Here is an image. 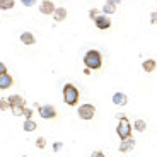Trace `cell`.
Here are the masks:
<instances>
[{
    "mask_svg": "<svg viewBox=\"0 0 157 157\" xmlns=\"http://www.w3.org/2000/svg\"><path fill=\"white\" fill-rule=\"evenodd\" d=\"M84 63H86V68H89V70H98V68H101V65H102L101 53L98 50H89L86 53V56H84Z\"/></svg>",
    "mask_w": 157,
    "mask_h": 157,
    "instance_id": "obj_1",
    "label": "cell"
},
{
    "mask_svg": "<svg viewBox=\"0 0 157 157\" xmlns=\"http://www.w3.org/2000/svg\"><path fill=\"white\" fill-rule=\"evenodd\" d=\"M63 101L68 106H75L78 102V89L74 84H65L63 86Z\"/></svg>",
    "mask_w": 157,
    "mask_h": 157,
    "instance_id": "obj_2",
    "label": "cell"
},
{
    "mask_svg": "<svg viewBox=\"0 0 157 157\" xmlns=\"http://www.w3.org/2000/svg\"><path fill=\"white\" fill-rule=\"evenodd\" d=\"M120 118V123L116 126V133L121 140H126V138H132V125H130L128 118H125L123 114H118Z\"/></svg>",
    "mask_w": 157,
    "mask_h": 157,
    "instance_id": "obj_3",
    "label": "cell"
},
{
    "mask_svg": "<svg viewBox=\"0 0 157 157\" xmlns=\"http://www.w3.org/2000/svg\"><path fill=\"white\" fill-rule=\"evenodd\" d=\"M77 113H78V118L80 120H92L94 118V114H96V108L92 106V104H82V106L77 109Z\"/></svg>",
    "mask_w": 157,
    "mask_h": 157,
    "instance_id": "obj_4",
    "label": "cell"
},
{
    "mask_svg": "<svg viewBox=\"0 0 157 157\" xmlns=\"http://www.w3.org/2000/svg\"><path fill=\"white\" fill-rule=\"evenodd\" d=\"M39 116L44 118V120H53L56 116V109L55 106H51V104H46V106H39Z\"/></svg>",
    "mask_w": 157,
    "mask_h": 157,
    "instance_id": "obj_5",
    "label": "cell"
},
{
    "mask_svg": "<svg viewBox=\"0 0 157 157\" xmlns=\"http://www.w3.org/2000/svg\"><path fill=\"white\" fill-rule=\"evenodd\" d=\"M94 22H96V28L98 29H109L111 28V19L104 14V16H98L94 19Z\"/></svg>",
    "mask_w": 157,
    "mask_h": 157,
    "instance_id": "obj_6",
    "label": "cell"
},
{
    "mask_svg": "<svg viewBox=\"0 0 157 157\" xmlns=\"http://www.w3.org/2000/svg\"><path fill=\"white\" fill-rule=\"evenodd\" d=\"M7 101H9V106H10V109H12V108H19V106L24 108V106H26V101H24V98H22V96H19V94L9 96Z\"/></svg>",
    "mask_w": 157,
    "mask_h": 157,
    "instance_id": "obj_7",
    "label": "cell"
},
{
    "mask_svg": "<svg viewBox=\"0 0 157 157\" xmlns=\"http://www.w3.org/2000/svg\"><path fill=\"white\" fill-rule=\"evenodd\" d=\"M39 10H41V14H44V16H50V14L55 12V4H53L51 0H43L41 5H39Z\"/></svg>",
    "mask_w": 157,
    "mask_h": 157,
    "instance_id": "obj_8",
    "label": "cell"
},
{
    "mask_svg": "<svg viewBox=\"0 0 157 157\" xmlns=\"http://www.w3.org/2000/svg\"><path fill=\"white\" fill-rule=\"evenodd\" d=\"M133 147H135V140H133V138L121 140V144H120V152L126 154V152H130V150H133Z\"/></svg>",
    "mask_w": 157,
    "mask_h": 157,
    "instance_id": "obj_9",
    "label": "cell"
},
{
    "mask_svg": "<svg viewBox=\"0 0 157 157\" xmlns=\"http://www.w3.org/2000/svg\"><path fill=\"white\" fill-rule=\"evenodd\" d=\"M14 84V78L9 74H2L0 75V89H9V87Z\"/></svg>",
    "mask_w": 157,
    "mask_h": 157,
    "instance_id": "obj_10",
    "label": "cell"
},
{
    "mask_svg": "<svg viewBox=\"0 0 157 157\" xmlns=\"http://www.w3.org/2000/svg\"><path fill=\"white\" fill-rule=\"evenodd\" d=\"M113 102L116 106H125L126 102H128V98H126V94H123V92H114Z\"/></svg>",
    "mask_w": 157,
    "mask_h": 157,
    "instance_id": "obj_11",
    "label": "cell"
},
{
    "mask_svg": "<svg viewBox=\"0 0 157 157\" xmlns=\"http://www.w3.org/2000/svg\"><path fill=\"white\" fill-rule=\"evenodd\" d=\"M53 17H55L56 22H62V21H65V17H67V9H65V7L55 9V12H53Z\"/></svg>",
    "mask_w": 157,
    "mask_h": 157,
    "instance_id": "obj_12",
    "label": "cell"
},
{
    "mask_svg": "<svg viewBox=\"0 0 157 157\" xmlns=\"http://www.w3.org/2000/svg\"><path fill=\"white\" fill-rule=\"evenodd\" d=\"M21 43H24V44H34L36 43V38H34V34L33 33H22L21 34Z\"/></svg>",
    "mask_w": 157,
    "mask_h": 157,
    "instance_id": "obj_13",
    "label": "cell"
},
{
    "mask_svg": "<svg viewBox=\"0 0 157 157\" xmlns=\"http://www.w3.org/2000/svg\"><path fill=\"white\" fill-rule=\"evenodd\" d=\"M155 67H157L155 60H145V62L142 63V68H144L145 72H154V70H155Z\"/></svg>",
    "mask_w": 157,
    "mask_h": 157,
    "instance_id": "obj_14",
    "label": "cell"
},
{
    "mask_svg": "<svg viewBox=\"0 0 157 157\" xmlns=\"http://www.w3.org/2000/svg\"><path fill=\"white\" fill-rule=\"evenodd\" d=\"M16 4V0H0V9L2 10H10Z\"/></svg>",
    "mask_w": 157,
    "mask_h": 157,
    "instance_id": "obj_15",
    "label": "cell"
},
{
    "mask_svg": "<svg viewBox=\"0 0 157 157\" xmlns=\"http://www.w3.org/2000/svg\"><path fill=\"white\" fill-rule=\"evenodd\" d=\"M114 10H116V5H113V4H104L102 5V12L106 14V16H111V14H114Z\"/></svg>",
    "mask_w": 157,
    "mask_h": 157,
    "instance_id": "obj_16",
    "label": "cell"
},
{
    "mask_svg": "<svg viewBox=\"0 0 157 157\" xmlns=\"http://www.w3.org/2000/svg\"><path fill=\"white\" fill-rule=\"evenodd\" d=\"M36 126H38V125H36L33 120H26V121H24V126H22V128H24V132H34Z\"/></svg>",
    "mask_w": 157,
    "mask_h": 157,
    "instance_id": "obj_17",
    "label": "cell"
},
{
    "mask_svg": "<svg viewBox=\"0 0 157 157\" xmlns=\"http://www.w3.org/2000/svg\"><path fill=\"white\" fill-rule=\"evenodd\" d=\"M133 128L137 130V132H145V128H147V123L144 121V120H137V121L133 123Z\"/></svg>",
    "mask_w": 157,
    "mask_h": 157,
    "instance_id": "obj_18",
    "label": "cell"
},
{
    "mask_svg": "<svg viewBox=\"0 0 157 157\" xmlns=\"http://www.w3.org/2000/svg\"><path fill=\"white\" fill-rule=\"evenodd\" d=\"M24 109H26V106H19V108H12V113H14V116H22L24 114Z\"/></svg>",
    "mask_w": 157,
    "mask_h": 157,
    "instance_id": "obj_19",
    "label": "cell"
},
{
    "mask_svg": "<svg viewBox=\"0 0 157 157\" xmlns=\"http://www.w3.org/2000/svg\"><path fill=\"white\" fill-rule=\"evenodd\" d=\"M36 147H38V149H44V147H46V138L39 137L38 140H36Z\"/></svg>",
    "mask_w": 157,
    "mask_h": 157,
    "instance_id": "obj_20",
    "label": "cell"
},
{
    "mask_svg": "<svg viewBox=\"0 0 157 157\" xmlns=\"http://www.w3.org/2000/svg\"><path fill=\"white\" fill-rule=\"evenodd\" d=\"M7 109H10L9 101H7V99H0V111H7Z\"/></svg>",
    "mask_w": 157,
    "mask_h": 157,
    "instance_id": "obj_21",
    "label": "cell"
},
{
    "mask_svg": "<svg viewBox=\"0 0 157 157\" xmlns=\"http://www.w3.org/2000/svg\"><path fill=\"white\" fill-rule=\"evenodd\" d=\"M21 2H22V5H26V7H33L38 0H21Z\"/></svg>",
    "mask_w": 157,
    "mask_h": 157,
    "instance_id": "obj_22",
    "label": "cell"
},
{
    "mask_svg": "<svg viewBox=\"0 0 157 157\" xmlns=\"http://www.w3.org/2000/svg\"><path fill=\"white\" fill-rule=\"evenodd\" d=\"M22 116H26V120H31V116H33V111L29 109V108H26V109H24V114Z\"/></svg>",
    "mask_w": 157,
    "mask_h": 157,
    "instance_id": "obj_23",
    "label": "cell"
},
{
    "mask_svg": "<svg viewBox=\"0 0 157 157\" xmlns=\"http://www.w3.org/2000/svg\"><path fill=\"white\" fill-rule=\"evenodd\" d=\"M98 14H99V10H98V9H92V10L89 12L90 19H96V17H98Z\"/></svg>",
    "mask_w": 157,
    "mask_h": 157,
    "instance_id": "obj_24",
    "label": "cell"
},
{
    "mask_svg": "<svg viewBox=\"0 0 157 157\" xmlns=\"http://www.w3.org/2000/svg\"><path fill=\"white\" fill-rule=\"evenodd\" d=\"M150 24H157V12L150 14Z\"/></svg>",
    "mask_w": 157,
    "mask_h": 157,
    "instance_id": "obj_25",
    "label": "cell"
},
{
    "mask_svg": "<svg viewBox=\"0 0 157 157\" xmlns=\"http://www.w3.org/2000/svg\"><path fill=\"white\" fill-rule=\"evenodd\" d=\"M90 157H106V155H104V154H102L101 150H96V152L90 154Z\"/></svg>",
    "mask_w": 157,
    "mask_h": 157,
    "instance_id": "obj_26",
    "label": "cell"
},
{
    "mask_svg": "<svg viewBox=\"0 0 157 157\" xmlns=\"http://www.w3.org/2000/svg\"><path fill=\"white\" fill-rule=\"evenodd\" d=\"M63 147V144H60V142H56V144H53V150H55V152H58L60 149H62Z\"/></svg>",
    "mask_w": 157,
    "mask_h": 157,
    "instance_id": "obj_27",
    "label": "cell"
},
{
    "mask_svg": "<svg viewBox=\"0 0 157 157\" xmlns=\"http://www.w3.org/2000/svg\"><path fill=\"white\" fill-rule=\"evenodd\" d=\"M2 74H7V67H5V63L0 62V75Z\"/></svg>",
    "mask_w": 157,
    "mask_h": 157,
    "instance_id": "obj_28",
    "label": "cell"
},
{
    "mask_svg": "<svg viewBox=\"0 0 157 157\" xmlns=\"http://www.w3.org/2000/svg\"><path fill=\"white\" fill-rule=\"evenodd\" d=\"M121 0H108V4H113V5H118Z\"/></svg>",
    "mask_w": 157,
    "mask_h": 157,
    "instance_id": "obj_29",
    "label": "cell"
},
{
    "mask_svg": "<svg viewBox=\"0 0 157 157\" xmlns=\"http://www.w3.org/2000/svg\"><path fill=\"white\" fill-rule=\"evenodd\" d=\"M24 157H28V155H24Z\"/></svg>",
    "mask_w": 157,
    "mask_h": 157,
    "instance_id": "obj_30",
    "label": "cell"
}]
</instances>
